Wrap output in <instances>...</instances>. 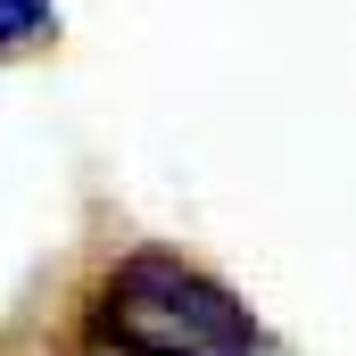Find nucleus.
Here are the masks:
<instances>
[{"label":"nucleus","instance_id":"1","mask_svg":"<svg viewBox=\"0 0 356 356\" xmlns=\"http://www.w3.org/2000/svg\"><path fill=\"white\" fill-rule=\"evenodd\" d=\"M83 315L99 356H290L224 273L175 249H124L91 282Z\"/></svg>","mask_w":356,"mask_h":356},{"label":"nucleus","instance_id":"2","mask_svg":"<svg viewBox=\"0 0 356 356\" xmlns=\"http://www.w3.org/2000/svg\"><path fill=\"white\" fill-rule=\"evenodd\" d=\"M50 42H58V0H0V67L42 58Z\"/></svg>","mask_w":356,"mask_h":356}]
</instances>
